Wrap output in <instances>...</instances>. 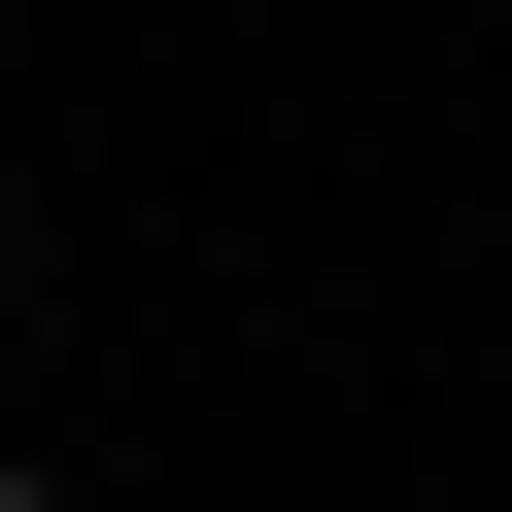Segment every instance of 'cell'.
Returning a JSON list of instances; mask_svg holds the SVG:
<instances>
[{"mask_svg":"<svg viewBox=\"0 0 512 512\" xmlns=\"http://www.w3.org/2000/svg\"><path fill=\"white\" fill-rule=\"evenodd\" d=\"M0 274H35V171H0Z\"/></svg>","mask_w":512,"mask_h":512,"instance_id":"cell-1","label":"cell"},{"mask_svg":"<svg viewBox=\"0 0 512 512\" xmlns=\"http://www.w3.org/2000/svg\"><path fill=\"white\" fill-rule=\"evenodd\" d=\"M0 512H69V478H0Z\"/></svg>","mask_w":512,"mask_h":512,"instance_id":"cell-2","label":"cell"}]
</instances>
